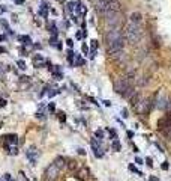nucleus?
<instances>
[{"mask_svg":"<svg viewBox=\"0 0 171 181\" xmlns=\"http://www.w3.org/2000/svg\"><path fill=\"white\" fill-rule=\"evenodd\" d=\"M66 44H68V47H72V44H74V42H72V39H68Z\"/></svg>","mask_w":171,"mask_h":181,"instance_id":"28","label":"nucleus"},{"mask_svg":"<svg viewBox=\"0 0 171 181\" xmlns=\"http://www.w3.org/2000/svg\"><path fill=\"white\" fill-rule=\"evenodd\" d=\"M2 72H3V65L0 64V74H2Z\"/></svg>","mask_w":171,"mask_h":181,"instance_id":"33","label":"nucleus"},{"mask_svg":"<svg viewBox=\"0 0 171 181\" xmlns=\"http://www.w3.org/2000/svg\"><path fill=\"white\" fill-rule=\"evenodd\" d=\"M129 23H134V24H140L141 26V23H142V14L141 12H132L129 15Z\"/></svg>","mask_w":171,"mask_h":181,"instance_id":"8","label":"nucleus"},{"mask_svg":"<svg viewBox=\"0 0 171 181\" xmlns=\"http://www.w3.org/2000/svg\"><path fill=\"white\" fill-rule=\"evenodd\" d=\"M142 38V29L140 24H134V23H129L126 26V30H125V39L129 41L131 44H137L140 42Z\"/></svg>","mask_w":171,"mask_h":181,"instance_id":"2","label":"nucleus"},{"mask_svg":"<svg viewBox=\"0 0 171 181\" xmlns=\"http://www.w3.org/2000/svg\"><path fill=\"white\" fill-rule=\"evenodd\" d=\"M59 171H60V169L57 168L54 163H51V165H50L47 169H45V180H47V181H53V180L57 177Z\"/></svg>","mask_w":171,"mask_h":181,"instance_id":"7","label":"nucleus"},{"mask_svg":"<svg viewBox=\"0 0 171 181\" xmlns=\"http://www.w3.org/2000/svg\"><path fill=\"white\" fill-rule=\"evenodd\" d=\"M122 115H123V118H128V116H129V115H128V110H126V109H123V110H122Z\"/></svg>","mask_w":171,"mask_h":181,"instance_id":"26","label":"nucleus"},{"mask_svg":"<svg viewBox=\"0 0 171 181\" xmlns=\"http://www.w3.org/2000/svg\"><path fill=\"white\" fill-rule=\"evenodd\" d=\"M113 56V59H116L117 62H123L125 59H126V54H125V52L122 50V52H117V53H114V54H111Z\"/></svg>","mask_w":171,"mask_h":181,"instance_id":"11","label":"nucleus"},{"mask_svg":"<svg viewBox=\"0 0 171 181\" xmlns=\"http://www.w3.org/2000/svg\"><path fill=\"white\" fill-rule=\"evenodd\" d=\"M72 59H74V53H72V50H69V52H68V60L72 62Z\"/></svg>","mask_w":171,"mask_h":181,"instance_id":"19","label":"nucleus"},{"mask_svg":"<svg viewBox=\"0 0 171 181\" xmlns=\"http://www.w3.org/2000/svg\"><path fill=\"white\" fill-rule=\"evenodd\" d=\"M140 103H141V95H140V92H135V94L132 95V97L129 98V104H131V106H132L134 109H135V107L138 106Z\"/></svg>","mask_w":171,"mask_h":181,"instance_id":"9","label":"nucleus"},{"mask_svg":"<svg viewBox=\"0 0 171 181\" xmlns=\"http://www.w3.org/2000/svg\"><path fill=\"white\" fill-rule=\"evenodd\" d=\"M120 38H123L122 29H120V27H114V29H110V30L107 32V35H105V42H107V45H110L111 42L117 41V39H120Z\"/></svg>","mask_w":171,"mask_h":181,"instance_id":"5","label":"nucleus"},{"mask_svg":"<svg viewBox=\"0 0 171 181\" xmlns=\"http://www.w3.org/2000/svg\"><path fill=\"white\" fill-rule=\"evenodd\" d=\"M146 163H147V165H149L150 168L153 166V160H152V158H150V157H147V158H146Z\"/></svg>","mask_w":171,"mask_h":181,"instance_id":"22","label":"nucleus"},{"mask_svg":"<svg viewBox=\"0 0 171 181\" xmlns=\"http://www.w3.org/2000/svg\"><path fill=\"white\" fill-rule=\"evenodd\" d=\"M5 106H6V101H5V100H0V107H5Z\"/></svg>","mask_w":171,"mask_h":181,"instance_id":"27","label":"nucleus"},{"mask_svg":"<svg viewBox=\"0 0 171 181\" xmlns=\"http://www.w3.org/2000/svg\"><path fill=\"white\" fill-rule=\"evenodd\" d=\"M78 152H80L81 155H84V154H86V151H84V149H78Z\"/></svg>","mask_w":171,"mask_h":181,"instance_id":"31","label":"nucleus"},{"mask_svg":"<svg viewBox=\"0 0 171 181\" xmlns=\"http://www.w3.org/2000/svg\"><path fill=\"white\" fill-rule=\"evenodd\" d=\"M150 181H159L158 178H155V177H150Z\"/></svg>","mask_w":171,"mask_h":181,"instance_id":"32","label":"nucleus"},{"mask_svg":"<svg viewBox=\"0 0 171 181\" xmlns=\"http://www.w3.org/2000/svg\"><path fill=\"white\" fill-rule=\"evenodd\" d=\"M110 131V136H111V139H116V131L114 130H108Z\"/></svg>","mask_w":171,"mask_h":181,"instance_id":"24","label":"nucleus"},{"mask_svg":"<svg viewBox=\"0 0 171 181\" xmlns=\"http://www.w3.org/2000/svg\"><path fill=\"white\" fill-rule=\"evenodd\" d=\"M113 148H114V151H117V152H119V151L122 149V145H120V142L114 139V142H113Z\"/></svg>","mask_w":171,"mask_h":181,"instance_id":"15","label":"nucleus"},{"mask_svg":"<svg viewBox=\"0 0 171 181\" xmlns=\"http://www.w3.org/2000/svg\"><path fill=\"white\" fill-rule=\"evenodd\" d=\"M161 168L164 169V171H167V169L170 168V165H168V162H164V163H162V165H161Z\"/></svg>","mask_w":171,"mask_h":181,"instance_id":"20","label":"nucleus"},{"mask_svg":"<svg viewBox=\"0 0 171 181\" xmlns=\"http://www.w3.org/2000/svg\"><path fill=\"white\" fill-rule=\"evenodd\" d=\"M90 143H92V148H93V151H95V155L98 157V158H101V157H102V152H101V148L98 146V142H96L95 139H92V142H90Z\"/></svg>","mask_w":171,"mask_h":181,"instance_id":"10","label":"nucleus"},{"mask_svg":"<svg viewBox=\"0 0 171 181\" xmlns=\"http://www.w3.org/2000/svg\"><path fill=\"white\" fill-rule=\"evenodd\" d=\"M131 78L132 77H123V78H119L117 82H114V92L119 95H123L125 90L131 86Z\"/></svg>","mask_w":171,"mask_h":181,"instance_id":"4","label":"nucleus"},{"mask_svg":"<svg viewBox=\"0 0 171 181\" xmlns=\"http://www.w3.org/2000/svg\"><path fill=\"white\" fill-rule=\"evenodd\" d=\"M95 136H96V137H98V139L101 140L102 137H104V133H102V131H101V130H98V131H96V133H95Z\"/></svg>","mask_w":171,"mask_h":181,"instance_id":"17","label":"nucleus"},{"mask_svg":"<svg viewBox=\"0 0 171 181\" xmlns=\"http://www.w3.org/2000/svg\"><path fill=\"white\" fill-rule=\"evenodd\" d=\"M125 42H126V39H125V36H123L120 39H117V41L111 42L110 45H107V47H108V54H114V53H117V52H122L123 47H125Z\"/></svg>","mask_w":171,"mask_h":181,"instance_id":"6","label":"nucleus"},{"mask_svg":"<svg viewBox=\"0 0 171 181\" xmlns=\"http://www.w3.org/2000/svg\"><path fill=\"white\" fill-rule=\"evenodd\" d=\"M128 137H134V133L132 131H128Z\"/></svg>","mask_w":171,"mask_h":181,"instance_id":"30","label":"nucleus"},{"mask_svg":"<svg viewBox=\"0 0 171 181\" xmlns=\"http://www.w3.org/2000/svg\"><path fill=\"white\" fill-rule=\"evenodd\" d=\"M69 168H71V169H74V168H75V162H71V165H69Z\"/></svg>","mask_w":171,"mask_h":181,"instance_id":"29","label":"nucleus"},{"mask_svg":"<svg viewBox=\"0 0 171 181\" xmlns=\"http://www.w3.org/2000/svg\"><path fill=\"white\" fill-rule=\"evenodd\" d=\"M159 133H161L162 136H165V137H171V124L167 125V127H164V128H161Z\"/></svg>","mask_w":171,"mask_h":181,"instance_id":"13","label":"nucleus"},{"mask_svg":"<svg viewBox=\"0 0 171 181\" xmlns=\"http://www.w3.org/2000/svg\"><path fill=\"white\" fill-rule=\"evenodd\" d=\"M129 171H132V172H135V174H138L140 177H142V172H140V171H138V169H137L134 165H129Z\"/></svg>","mask_w":171,"mask_h":181,"instance_id":"16","label":"nucleus"},{"mask_svg":"<svg viewBox=\"0 0 171 181\" xmlns=\"http://www.w3.org/2000/svg\"><path fill=\"white\" fill-rule=\"evenodd\" d=\"M96 11L102 17H107L114 12H120L122 5L119 0H98L96 2Z\"/></svg>","mask_w":171,"mask_h":181,"instance_id":"1","label":"nucleus"},{"mask_svg":"<svg viewBox=\"0 0 171 181\" xmlns=\"http://www.w3.org/2000/svg\"><path fill=\"white\" fill-rule=\"evenodd\" d=\"M54 165L59 168V169H62V168H65V166H66V160H65L63 157H57L56 160H54Z\"/></svg>","mask_w":171,"mask_h":181,"instance_id":"12","label":"nucleus"},{"mask_svg":"<svg viewBox=\"0 0 171 181\" xmlns=\"http://www.w3.org/2000/svg\"><path fill=\"white\" fill-rule=\"evenodd\" d=\"M5 52H6V50H5L3 47H0V53H5Z\"/></svg>","mask_w":171,"mask_h":181,"instance_id":"34","label":"nucleus"},{"mask_svg":"<svg viewBox=\"0 0 171 181\" xmlns=\"http://www.w3.org/2000/svg\"><path fill=\"white\" fill-rule=\"evenodd\" d=\"M18 39H20V41H26V42L30 44V38H28V36H18Z\"/></svg>","mask_w":171,"mask_h":181,"instance_id":"18","label":"nucleus"},{"mask_svg":"<svg viewBox=\"0 0 171 181\" xmlns=\"http://www.w3.org/2000/svg\"><path fill=\"white\" fill-rule=\"evenodd\" d=\"M59 118H60V121H62V122L66 119V116H65V113H63V112H59Z\"/></svg>","mask_w":171,"mask_h":181,"instance_id":"21","label":"nucleus"},{"mask_svg":"<svg viewBox=\"0 0 171 181\" xmlns=\"http://www.w3.org/2000/svg\"><path fill=\"white\" fill-rule=\"evenodd\" d=\"M18 65H20V68H21V70H24V68H26V64H24L23 60H18Z\"/></svg>","mask_w":171,"mask_h":181,"instance_id":"25","label":"nucleus"},{"mask_svg":"<svg viewBox=\"0 0 171 181\" xmlns=\"http://www.w3.org/2000/svg\"><path fill=\"white\" fill-rule=\"evenodd\" d=\"M135 92H137V90H135V88H134V86H129L126 90H125V94L122 95V97H125V98H128V100H129V98L132 97V95H134Z\"/></svg>","mask_w":171,"mask_h":181,"instance_id":"14","label":"nucleus"},{"mask_svg":"<svg viewBox=\"0 0 171 181\" xmlns=\"http://www.w3.org/2000/svg\"><path fill=\"white\" fill-rule=\"evenodd\" d=\"M135 163H137V165H142V158H140V157H135Z\"/></svg>","mask_w":171,"mask_h":181,"instance_id":"23","label":"nucleus"},{"mask_svg":"<svg viewBox=\"0 0 171 181\" xmlns=\"http://www.w3.org/2000/svg\"><path fill=\"white\" fill-rule=\"evenodd\" d=\"M105 18V24L108 27H111V29H114V27H120L122 29V24H123V14L122 12H114V14H110L104 17Z\"/></svg>","mask_w":171,"mask_h":181,"instance_id":"3","label":"nucleus"}]
</instances>
